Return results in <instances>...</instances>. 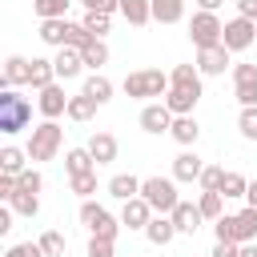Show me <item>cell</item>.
I'll return each mask as SVG.
<instances>
[{
    "label": "cell",
    "mask_w": 257,
    "mask_h": 257,
    "mask_svg": "<svg viewBox=\"0 0 257 257\" xmlns=\"http://www.w3.org/2000/svg\"><path fill=\"white\" fill-rule=\"evenodd\" d=\"M213 233H217V241H237V245H249V241H257V209H241V213H233V217H221L217 225H213Z\"/></svg>",
    "instance_id": "cell-1"
},
{
    "label": "cell",
    "mask_w": 257,
    "mask_h": 257,
    "mask_svg": "<svg viewBox=\"0 0 257 257\" xmlns=\"http://www.w3.org/2000/svg\"><path fill=\"white\" fill-rule=\"evenodd\" d=\"M28 120H32V104H28L16 88H4V92H0V133L12 137V133H20V128H28Z\"/></svg>",
    "instance_id": "cell-2"
},
{
    "label": "cell",
    "mask_w": 257,
    "mask_h": 257,
    "mask_svg": "<svg viewBox=\"0 0 257 257\" xmlns=\"http://www.w3.org/2000/svg\"><path fill=\"white\" fill-rule=\"evenodd\" d=\"M169 92V76L161 68H137L124 76V96L133 100H149V96H165Z\"/></svg>",
    "instance_id": "cell-3"
},
{
    "label": "cell",
    "mask_w": 257,
    "mask_h": 257,
    "mask_svg": "<svg viewBox=\"0 0 257 257\" xmlns=\"http://www.w3.org/2000/svg\"><path fill=\"white\" fill-rule=\"evenodd\" d=\"M60 145H64V128H60L56 120H44V124L32 128L24 153H28V161H52V157L60 153Z\"/></svg>",
    "instance_id": "cell-4"
},
{
    "label": "cell",
    "mask_w": 257,
    "mask_h": 257,
    "mask_svg": "<svg viewBox=\"0 0 257 257\" xmlns=\"http://www.w3.org/2000/svg\"><path fill=\"white\" fill-rule=\"evenodd\" d=\"M141 197H145V201L153 205V213H161V217H169V213L181 205L173 177H145V181H141Z\"/></svg>",
    "instance_id": "cell-5"
},
{
    "label": "cell",
    "mask_w": 257,
    "mask_h": 257,
    "mask_svg": "<svg viewBox=\"0 0 257 257\" xmlns=\"http://www.w3.org/2000/svg\"><path fill=\"white\" fill-rule=\"evenodd\" d=\"M80 225H84L92 237H100V241H116V233H120V221H116L104 205H96V201H84V205H80Z\"/></svg>",
    "instance_id": "cell-6"
},
{
    "label": "cell",
    "mask_w": 257,
    "mask_h": 257,
    "mask_svg": "<svg viewBox=\"0 0 257 257\" xmlns=\"http://www.w3.org/2000/svg\"><path fill=\"white\" fill-rule=\"evenodd\" d=\"M221 36H225V24L217 20V12H193V20H189V40H193L197 48H213V44H221Z\"/></svg>",
    "instance_id": "cell-7"
},
{
    "label": "cell",
    "mask_w": 257,
    "mask_h": 257,
    "mask_svg": "<svg viewBox=\"0 0 257 257\" xmlns=\"http://www.w3.org/2000/svg\"><path fill=\"white\" fill-rule=\"evenodd\" d=\"M253 40H257V20H245V16L225 20V36H221V44H225L229 52H245Z\"/></svg>",
    "instance_id": "cell-8"
},
{
    "label": "cell",
    "mask_w": 257,
    "mask_h": 257,
    "mask_svg": "<svg viewBox=\"0 0 257 257\" xmlns=\"http://www.w3.org/2000/svg\"><path fill=\"white\" fill-rule=\"evenodd\" d=\"M233 96L241 100V108L257 104V64H233Z\"/></svg>",
    "instance_id": "cell-9"
},
{
    "label": "cell",
    "mask_w": 257,
    "mask_h": 257,
    "mask_svg": "<svg viewBox=\"0 0 257 257\" xmlns=\"http://www.w3.org/2000/svg\"><path fill=\"white\" fill-rule=\"evenodd\" d=\"M229 68V48L213 44V48H197V72L201 76H221Z\"/></svg>",
    "instance_id": "cell-10"
},
{
    "label": "cell",
    "mask_w": 257,
    "mask_h": 257,
    "mask_svg": "<svg viewBox=\"0 0 257 257\" xmlns=\"http://www.w3.org/2000/svg\"><path fill=\"white\" fill-rule=\"evenodd\" d=\"M173 120H177V116L169 112V104H165V100H161V104H145V108H141V128H145V133H153V137L169 133V128H173Z\"/></svg>",
    "instance_id": "cell-11"
},
{
    "label": "cell",
    "mask_w": 257,
    "mask_h": 257,
    "mask_svg": "<svg viewBox=\"0 0 257 257\" xmlns=\"http://www.w3.org/2000/svg\"><path fill=\"white\" fill-rule=\"evenodd\" d=\"M157 213H153V205L145 201V197H133V201H124V209H120V225L124 229H149V221H153Z\"/></svg>",
    "instance_id": "cell-12"
},
{
    "label": "cell",
    "mask_w": 257,
    "mask_h": 257,
    "mask_svg": "<svg viewBox=\"0 0 257 257\" xmlns=\"http://www.w3.org/2000/svg\"><path fill=\"white\" fill-rule=\"evenodd\" d=\"M52 68H56V80H72V76H80V68H84V56L76 52V48H56V56H52Z\"/></svg>",
    "instance_id": "cell-13"
},
{
    "label": "cell",
    "mask_w": 257,
    "mask_h": 257,
    "mask_svg": "<svg viewBox=\"0 0 257 257\" xmlns=\"http://www.w3.org/2000/svg\"><path fill=\"white\" fill-rule=\"evenodd\" d=\"M36 108H40V116H44V120H56L60 112H68V96H64V88H60V84H48V88L40 92Z\"/></svg>",
    "instance_id": "cell-14"
},
{
    "label": "cell",
    "mask_w": 257,
    "mask_h": 257,
    "mask_svg": "<svg viewBox=\"0 0 257 257\" xmlns=\"http://www.w3.org/2000/svg\"><path fill=\"white\" fill-rule=\"evenodd\" d=\"M197 100H201V88H169L165 92V104H169L173 116H193Z\"/></svg>",
    "instance_id": "cell-15"
},
{
    "label": "cell",
    "mask_w": 257,
    "mask_h": 257,
    "mask_svg": "<svg viewBox=\"0 0 257 257\" xmlns=\"http://www.w3.org/2000/svg\"><path fill=\"white\" fill-rule=\"evenodd\" d=\"M84 149L92 153V161H96V165H112V161H116V149H120V145H116V137H112V133H92Z\"/></svg>",
    "instance_id": "cell-16"
},
{
    "label": "cell",
    "mask_w": 257,
    "mask_h": 257,
    "mask_svg": "<svg viewBox=\"0 0 257 257\" xmlns=\"http://www.w3.org/2000/svg\"><path fill=\"white\" fill-rule=\"evenodd\" d=\"M169 217H173L177 233H197V229H201V221H205V217H201V209H197L193 201H181V205H177Z\"/></svg>",
    "instance_id": "cell-17"
},
{
    "label": "cell",
    "mask_w": 257,
    "mask_h": 257,
    "mask_svg": "<svg viewBox=\"0 0 257 257\" xmlns=\"http://www.w3.org/2000/svg\"><path fill=\"white\" fill-rule=\"evenodd\" d=\"M28 80H32V60H24V56H8V60H4V88L28 84Z\"/></svg>",
    "instance_id": "cell-18"
},
{
    "label": "cell",
    "mask_w": 257,
    "mask_h": 257,
    "mask_svg": "<svg viewBox=\"0 0 257 257\" xmlns=\"http://www.w3.org/2000/svg\"><path fill=\"white\" fill-rule=\"evenodd\" d=\"M201 173H205V161L197 153H181L173 161V181H201Z\"/></svg>",
    "instance_id": "cell-19"
},
{
    "label": "cell",
    "mask_w": 257,
    "mask_h": 257,
    "mask_svg": "<svg viewBox=\"0 0 257 257\" xmlns=\"http://www.w3.org/2000/svg\"><path fill=\"white\" fill-rule=\"evenodd\" d=\"M108 197H116V201H133V197H141V177H133V173H116V177L108 181Z\"/></svg>",
    "instance_id": "cell-20"
},
{
    "label": "cell",
    "mask_w": 257,
    "mask_h": 257,
    "mask_svg": "<svg viewBox=\"0 0 257 257\" xmlns=\"http://www.w3.org/2000/svg\"><path fill=\"white\" fill-rule=\"evenodd\" d=\"M120 16L133 24V28H145L153 20V0H120Z\"/></svg>",
    "instance_id": "cell-21"
},
{
    "label": "cell",
    "mask_w": 257,
    "mask_h": 257,
    "mask_svg": "<svg viewBox=\"0 0 257 257\" xmlns=\"http://www.w3.org/2000/svg\"><path fill=\"white\" fill-rule=\"evenodd\" d=\"M64 173L68 177H80V173H96V161L88 149H68L64 153Z\"/></svg>",
    "instance_id": "cell-22"
},
{
    "label": "cell",
    "mask_w": 257,
    "mask_h": 257,
    "mask_svg": "<svg viewBox=\"0 0 257 257\" xmlns=\"http://www.w3.org/2000/svg\"><path fill=\"white\" fill-rule=\"evenodd\" d=\"M145 237H149V245H169L173 237H177V225H173V217H153L149 221V229H145Z\"/></svg>",
    "instance_id": "cell-23"
},
{
    "label": "cell",
    "mask_w": 257,
    "mask_h": 257,
    "mask_svg": "<svg viewBox=\"0 0 257 257\" xmlns=\"http://www.w3.org/2000/svg\"><path fill=\"white\" fill-rule=\"evenodd\" d=\"M153 20L157 24H181L185 20V0H153Z\"/></svg>",
    "instance_id": "cell-24"
},
{
    "label": "cell",
    "mask_w": 257,
    "mask_h": 257,
    "mask_svg": "<svg viewBox=\"0 0 257 257\" xmlns=\"http://www.w3.org/2000/svg\"><path fill=\"white\" fill-rule=\"evenodd\" d=\"M36 92H44L48 84H56V68H52V60H44V56H32V80H28Z\"/></svg>",
    "instance_id": "cell-25"
},
{
    "label": "cell",
    "mask_w": 257,
    "mask_h": 257,
    "mask_svg": "<svg viewBox=\"0 0 257 257\" xmlns=\"http://www.w3.org/2000/svg\"><path fill=\"white\" fill-rule=\"evenodd\" d=\"M80 92H88L96 104H108V100H112V80H108L104 72H92V76L84 80V88H80Z\"/></svg>",
    "instance_id": "cell-26"
},
{
    "label": "cell",
    "mask_w": 257,
    "mask_h": 257,
    "mask_svg": "<svg viewBox=\"0 0 257 257\" xmlns=\"http://www.w3.org/2000/svg\"><path fill=\"white\" fill-rule=\"evenodd\" d=\"M96 108H100V104H96L88 92H76V96H68V112H64V116H68V120H92Z\"/></svg>",
    "instance_id": "cell-27"
},
{
    "label": "cell",
    "mask_w": 257,
    "mask_h": 257,
    "mask_svg": "<svg viewBox=\"0 0 257 257\" xmlns=\"http://www.w3.org/2000/svg\"><path fill=\"white\" fill-rule=\"evenodd\" d=\"M40 40L52 48H64L68 40V20H40Z\"/></svg>",
    "instance_id": "cell-28"
},
{
    "label": "cell",
    "mask_w": 257,
    "mask_h": 257,
    "mask_svg": "<svg viewBox=\"0 0 257 257\" xmlns=\"http://www.w3.org/2000/svg\"><path fill=\"white\" fill-rule=\"evenodd\" d=\"M169 88H201L197 64H177V68L169 72Z\"/></svg>",
    "instance_id": "cell-29"
},
{
    "label": "cell",
    "mask_w": 257,
    "mask_h": 257,
    "mask_svg": "<svg viewBox=\"0 0 257 257\" xmlns=\"http://www.w3.org/2000/svg\"><path fill=\"white\" fill-rule=\"evenodd\" d=\"M169 133H173V141H181V145H197V137H201V124H197L193 116H177Z\"/></svg>",
    "instance_id": "cell-30"
},
{
    "label": "cell",
    "mask_w": 257,
    "mask_h": 257,
    "mask_svg": "<svg viewBox=\"0 0 257 257\" xmlns=\"http://www.w3.org/2000/svg\"><path fill=\"white\" fill-rule=\"evenodd\" d=\"M197 209H201L205 221H221V217H225V197H221V193H201V197H197Z\"/></svg>",
    "instance_id": "cell-31"
},
{
    "label": "cell",
    "mask_w": 257,
    "mask_h": 257,
    "mask_svg": "<svg viewBox=\"0 0 257 257\" xmlns=\"http://www.w3.org/2000/svg\"><path fill=\"white\" fill-rule=\"evenodd\" d=\"M68 4H72V0H32V12H36L40 20H68V16H64Z\"/></svg>",
    "instance_id": "cell-32"
},
{
    "label": "cell",
    "mask_w": 257,
    "mask_h": 257,
    "mask_svg": "<svg viewBox=\"0 0 257 257\" xmlns=\"http://www.w3.org/2000/svg\"><path fill=\"white\" fill-rule=\"evenodd\" d=\"M24 157H28V153H20L16 145H4V149H0V173L20 177V173H24Z\"/></svg>",
    "instance_id": "cell-33"
},
{
    "label": "cell",
    "mask_w": 257,
    "mask_h": 257,
    "mask_svg": "<svg viewBox=\"0 0 257 257\" xmlns=\"http://www.w3.org/2000/svg\"><path fill=\"white\" fill-rule=\"evenodd\" d=\"M8 209L20 213V217H36V213H40V197H36V193H12V197H8Z\"/></svg>",
    "instance_id": "cell-34"
},
{
    "label": "cell",
    "mask_w": 257,
    "mask_h": 257,
    "mask_svg": "<svg viewBox=\"0 0 257 257\" xmlns=\"http://www.w3.org/2000/svg\"><path fill=\"white\" fill-rule=\"evenodd\" d=\"M80 56H84V68L100 72V64H108V44H104V40H92V44H88Z\"/></svg>",
    "instance_id": "cell-35"
},
{
    "label": "cell",
    "mask_w": 257,
    "mask_h": 257,
    "mask_svg": "<svg viewBox=\"0 0 257 257\" xmlns=\"http://www.w3.org/2000/svg\"><path fill=\"white\" fill-rule=\"evenodd\" d=\"M249 193V181L241 177V173H225V181H221V197L225 201H237V197H245Z\"/></svg>",
    "instance_id": "cell-36"
},
{
    "label": "cell",
    "mask_w": 257,
    "mask_h": 257,
    "mask_svg": "<svg viewBox=\"0 0 257 257\" xmlns=\"http://www.w3.org/2000/svg\"><path fill=\"white\" fill-rule=\"evenodd\" d=\"M96 40H104V32H108V24H112V16L108 12H84V20H80Z\"/></svg>",
    "instance_id": "cell-37"
},
{
    "label": "cell",
    "mask_w": 257,
    "mask_h": 257,
    "mask_svg": "<svg viewBox=\"0 0 257 257\" xmlns=\"http://www.w3.org/2000/svg\"><path fill=\"white\" fill-rule=\"evenodd\" d=\"M92 40H96V36H92V32H88L84 24H72V20H68V40H64L68 48H76V52H84V48H88Z\"/></svg>",
    "instance_id": "cell-38"
},
{
    "label": "cell",
    "mask_w": 257,
    "mask_h": 257,
    "mask_svg": "<svg viewBox=\"0 0 257 257\" xmlns=\"http://www.w3.org/2000/svg\"><path fill=\"white\" fill-rule=\"evenodd\" d=\"M221 181H225V169H217V165H205V173H201V193H221Z\"/></svg>",
    "instance_id": "cell-39"
},
{
    "label": "cell",
    "mask_w": 257,
    "mask_h": 257,
    "mask_svg": "<svg viewBox=\"0 0 257 257\" xmlns=\"http://www.w3.org/2000/svg\"><path fill=\"white\" fill-rule=\"evenodd\" d=\"M40 249H44V257H64V237H60L56 229L40 233Z\"/></svg>",
    "instance_id": "cell-40"
},
{
    "label": "cell",
    "mask_w": 257,
    "mask_h": 257,
    "mask_svg": "<svg viewBox=\"0 0 257 257\" xmlns=\"http://www.w3.org/2000/svg\"><path fill=\"white\" fill-rule=\"evenodd\" d=\"M237 128H241V137H245V141H257V104H253V108H241Z\"/></svg>",
    "instance_id": "cell-41"
},
{
    "label": "cell",
    "mask_w": 257,
    "mask_h": 257,
    "mask_svg": "<svg viewBox=\"0 0 257 257\" xmlns=\"http://www.w3.org/2000/svg\"><path fill=\"white\" fill-rule=\"evenodd\" d=\"M68 189H72L76 197H88V193H96V173H80V177H68Z\"/></svg>",
    "instance_id": "cell-42"
},
{
    "label": "cell",
    "mask_w": 257,
    "mask_h": 257,
    "mask_svg": "<svg viewBox=\"0 0 257 257\" xmlns=\"http://www.w3.org/2000/svg\"><path fill=\"white\" fill-rule=\"evenodd\" d=\"M16 181H20V189H16V193H40V189H44V177H40L36 169H24Z\"/></svg>",
    "instance_id": "cell-43"
},
{
    "label": "cell",
    "mask_w": 257,
    "mask_h": 257,
    "mask_svg": "<svg viewBox=\"0 0 257 257\" xmlns=\"http://www.w3.org/2000/svg\"><path fill=\"white\" fill-rule=\"evenodd\" d=\"M84 257H116V241H100V237H92L88 249H84Z\"/></svg>",
    "instance_id": "cell-44"
},
{
    "label": "cell",
    "mask_w": 257,
    "mask_h": 257,
    "mask_svg": "<svg viewBox=\"0 0 257 257\" xmlns=\"http://www.w3.org/2000/svg\"><path fill=\"white\" fill-rule=\"evenodd\" d=\"M4 257H44V249H40V241H20V245H8Z\"/></svg>",
    "instance_id": "cell-45"
},
{
    "label": "cell",
    "mask_w": 257,
    "mask_h": 257,
    "mask_svg": "<svg viewBox=\"0 0 257 257\" xmlns=\"http://www.w3.org/2000/svg\"><path fill=\"white\" fill-rule=\"evenodd\" d=\"M84 4V12H120V0H80Z\"/></svg>",
    "instance_id": "cell-46"
},
{
    "label": "cell",
    "mask_w": 257,
    "mask_h": 257,
    "mask_svg": "<svg viewBox=\"0 0 257 257\" xmlns=\"http://www.w3.org/2000/svg\"><path fill=\"white\" fill-rule=\"evenodd\" d=\"M209 257H241V245H237V241H217Z\"/></svg>",
    "instance_id": "cell-47"
},
{
    "label": "cell",
    "mask_w": 257,
    "mask_h": 257,
    "mask_svg": "<svg viewBox=\"0 0 257 257\" xmlns=\"http://www.w3.org/2000/svg\"><path fill=\"white\" fill-rule=\"evenodd\" d=\"M237 16H245V20H257V0H237Z\"/></svg>",
    "instance_id": "cell-48"
},
{
    "label": "cell",
    "mask_w": 257,
    "mask_h": 257,
    "mask_svg": "<svg viewBox=\"0 0 257 257\" xmlns=\"http://www.w3.org/2000/svg\"><path fill=\"white\" fill-rule=\"evenodd\" d=\"M245 205L257 209V181H249V193H245Z\"/></svg>",
    "instance_id": "cell-49"
},
{
    "label": "cell",
    "mask_w": 257,
    "mask_h": 257,
    "mask_svg": "<svg viewBox=\"0 0 257 257\" xmlns=\"http://www.w3.org/2000/svg\"><path fill=\"white\" fill-rule=\"evenodd\" d=\"M197 4H201V12H217L225 0H197Z\"/></svg>",
    "instance_id": "cell-50"
},
{
    "label": "cell",
    "mask_w": 257,
    "mask_h": 257,
    "mask_svg": "<svg viewBox=\"0 0 257 257\" xmlns=\"http://www.w3.org/2000/svg\"><path fill=\"white\" fill-rule=\"evenodd\" d=\"M241 257H257V245L249 241V245H241Z\"/></svg>",
    "instance_id": "cell-51"
}]
</instances>
